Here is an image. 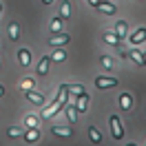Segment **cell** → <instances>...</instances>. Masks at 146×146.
Instances as JSON below:
<instances>
[{
    "mask_svg": "<svg viewBox=\"0 0 146 146\" xmlns=\"http://www.w3.org/2000/svg\"><path fill=\"white\" fill-rule=\"evenodd\" d=\"M109 124H111V135L115 139H122L124 137V128H122V122H119L117 115H111L109 117Z\"/></svg>",
    "mask_w": 146,
    "mask_h": 146,
    "instance_id": "cell-1",
    "label": "cell"
},
{
    "mask_svg": "<svg viewBox=\"0 0 146 146\" xmlns=\"http://www.w3.org/2000/svg\"><path fill=\"white\" fill-rule=\"evenodd\" d=\"M95 86L98 89H113V86H117V80L115 78H106V75H98L95 78Z\"/></svg>",
    "mask_w": 146,
    "mask_h": 146,
    "instance_id": "cell-2",
    "label": "cell"
},
{
    "mask_svg": "<svg viewBox=\"0 0 146 146\" xmlns=\"http://www.w3.org/2000/svg\"><path fill=\"white\" fill-rule=\"evenodd\" d=\"M69 40H71V36L60 31V33H53V38L49 40V44L51 46H64V44H69Z\"/></svg>",
    "mask_w": 146,
    "mask_h": 146,
    "instance_id": "cell-3",
    "label": "cell"
},
{
    "mask_svg": "<svg viewBox=\"0 0 146 146\" xmlns=\"http://www.w3.org/2000/svg\"><path fill=\"white\" fill-rule=\"evenodd\" d=\"M73 106L78 109V113H84V111L89 109V95L82 93V95H78L75 100H73Z\"/></svg>",
    "mask_w": 146,
    "mask_h": 146,
    "instance_id": "cell-4",
    "label": "cell"
},
{
    "mask_svg": "<svg viewBox=\"0 0 146 146\" xmlns=\"http://www.w3.org/2000/svg\"><path fill=\"white\" fill-rule=\"evenodd\" d=\"M128 40H131V44H142V42H146V29L142 27V29H137V31H133Z\"/></svg>",
    "mask_w": 146,
    "mask_h": 146,
    "instance_id": "cell-5",
    "label": "cell"
},
{
    "mask_svg": "<svg viewBox=\"0 0 146 146\" xmlns=\"http://www.w3.org/2000/svg\"><path fill=\"white\" fill-rule=\"evenodd\" d=\"M27 100L31 102V104H36V106H42L44 104V95L42 93H36V91H27Z\"/></svg>",
    "mask_w": 146,
    "mask_h": 146,
    "instance_id": "cell-6",
    "label": "cell"
},
{
    "mask_svg": "<svg viewBox=\"0 0 146 146\" xmlns=\"http://www.w3.org/2000/svg\"><path fill=\"white\" fill-rule=\"evenodd\" d=\"M98 9H100L102 13H106V16H113V13L117 11V7H115L113 2H106V0H100V5H98Z\"/></svg>",
    "mask_w": 146,
    "mask_h": 146,
    "instance_id": "cell-7",
    "label": "cell"
},
{
    "mask_svg": "<svg viewBox=\"0 0 146 146\" xmlns=\"http://www.w3.org/2000/svg\"><path fill=\"white\" fill-rule=\"evenodd\" d=\"M49 64H51V55H44L40 64H38V75H46L49 73Z\"/></svg>",
    "mask_w": 146,
    "mask_h": 146,
    "instance_id": "cell-8",
    "label": "cell"
},
{
    "mask_svg": "<svg viewBox=\"0 0 146 146\" xmlns=\"http://www.w3.org/2000/svg\"><path fill=\"white\" fill-rule=\"evenodd\" d=\"M126 31H128V25H126V20H119L117 25H115V31H113V33H115V36H117L119 40H122V38H126Z\"/></svg>",
    "mask_w": 146,
    "mask_h": 146,
    "instance_id": "cell-9",
    "label": "cell"
},
{
    "mask_svg": "<svg viewBox=\"0 0 146 146\" xmlns=\"http://www.w3.org/2000/svg\"><path fill=\"white\" fill-rule=\"evenodd\" d=\"M18 60H20V66H29V64H31V53H29V49H20Z\"/></svg>",
    "mask_w": 146,
    "mask_h": 146,
    "instance_id": "cell-10",
    "label": "cell"
},
{
    "mask_svg": "<svg viewBox=\"0 0 146 146\" xmlns=\"http://www.w3.org/2000/svg\"><path fill=\"white\" fill-rule=\"evenodd\" d=\"M51 133H53V135H60V137L73 135V131H71L69 126H51Z\"/></svg>",
    "mask_w": 146,
    "mask_h": 146,
    "instance_id": "cell-11",
    "label": "cell"
},
{
    "mask_svg": "<svg viewBox=\"0 0 146 146\" xmlns=\"http://www.w3.org/2000/svg\"><path fill=\"white\" fill-rule=\"evenodd\" d=\"M131 106H133V98H131L128 93H122V95H119V109L128 111Z\"/></svg>",
    "mask_w": 146,
    "mask_h": 146,
    "instance_id": "cell-12",
    "label": "cell"
},
{
    "mask_svg": "<svg viewBox=\"0 0 146 146\" xmlns=\"http://www.w3.org/2000/svg\"><path fill=\"white\" fill-rule=\"evenodd\" d=\"M71 11H73L71 2H69V0H64V2H62V7H60V18H62V20L71 18Z\"/></svg>",
    "mask_w": 146,
    "mask_h": 146,
    "instance_id": "cell-13",
    "label": "cell"
},
{
    "mask_svg": "<svg viewBox=\"0 0 146 146\" xmlns=\"http://www.w3.org/2000/svg\"><path fill=\"white\" fill-rule=\"evenodd\" d=\"M60 111H62V106H60L58 102H53L51 106H46V109H44V113H42V117H53L55 113H60Z\"/></svg>",
    "mask_w": 146,
    "mask_h": 146,
    "instance_id": "cell-14",
    "label": "cell"
},
{
    "mask_svg": "<svg viewBox=\"0 0 146 146\" xmlns=\"http://www.w3.org/2000/svg\"><path fill=\"white\" fill-rule=\"evenodd\" d=\"M126 58H131L135 64H142V66H144V60H142V51H139V49H131L126 53Z\"/></svg>",
    "mask_w": 146,
    "mask_h": 146,
    "instance_id": "cell-15",
    "label": "cell"
},
{
    "mask_svg": "<svg viewBox=\"0 0 146 146\" xmlns=\"http://www.w3.org/2000/svg\"><path fill=\"white\" fill-rule=\"evenodd\" d=\"M64 60H66V51L64 49H55L51 53V62H64Z\"/></svg>",
    "mask_w": 146,
    "mask_h": 146,
    "instance_id": "cell-16",
    "label": "cell"
},
{
    "mask_svg": "<svg viewBox=\"0 0 146 146\" xmlns=\"http://www.w3.org/2000/svg\"><path fill=\"white\" fill-rule=\"evenodd\" d=\"M25 139H27L29 144L38 142V139H40V131H38V128H29V131H27V135H25Z\"/></svg>",
    "mask_w": 146,
    "mask_h": 146,
    "instance_id": "cell-17",
    "label": "cell"
},
{
    "mask_svg": "<svg viewBox=\"0 0 146 146\" xmlns=\"http://www.w3.org/2000/svg\"><path fill=\"white\" fill-rule=\"evenodd\" d=\"M89 137H91L93 144H100L102 142V135H100V131H98L95 126H89Z\"/></svg>",
    "mask_w": 146,
    "mask_h": 146,
    "instance_id": "cell-18",
    "label": "cell"
},
{
    "mask_svg": "<svg viewBox=\"0 0 146 146\" xmlns=\"http://www.w3.org/2000/svg\"><path fill=\"white\" fill-rule=\"evenodd\" d=\"M104 42L106 44H113V46H117L119 44V38L113 33V31H109V33H104Z\"/></svg>",
    "mask_w": 146,
    "mask_h": 146,
    "instance_id": "cell-19",
    "label": "cell"
},
{
    "mask_svg": "<svg viewBox=\"0 0 146 146\" xmlns=\"http://www.w3.org/2000/svg\"><path fill=\"white\" fill-rule=\"evenodd\" d=\"M9 38H11V40H18V38H20V27H18V22H11V25H9Z\"/></svg>",
    "mask_w": 146,
    "mask_h": 146,
    "instance_id": "cell-20",
    "label": "cell"
},
{
    "mask_svg": "<svg viewBox=\"0 0 146 146\" xmlns=\"http://www.w3.org/2000/svg\"><path fill=\"white\" fill-rule=\"evenodd\" d=\"M66 119H69V122H75V119H78V109H75L73 104L66 106Z\"/></svg>",
    "mask_w": 146,
    "mask_h": 146,
    "instance_id": "cell-21",
    "label": "cell"
},
{
    "mask_svg": "<svg viewBox=\"0 0 146 146\" xmlns=\"http://www.w3.org/2000/svg\"><path fill=\"white\" fill-rule=\"evenodd\" d=\"M51 31H53V33H60V31H62V18L51 20Z\"/></svg>",
    "mask_w": 146,
    "mask_h": 146,
    "instance_id": "cell-22",
    "label": "cell"
},
{
    "mask_svg": "<svg viewBox=\"0 0 146 146\" xmlns=\"http://www.w3.org/2000/svg\"><path fill=\"white\" fill-rule=\"evenodd\" d=\"M25 124H27L29 128H38V117H36V115H27Z\"/></svg>",
    "mask_w": 146,
    "mask_h": 146,
    "instance_id": "cell-23",
    "label": "cell"
},
{
    "mask_svg": "<svg viewBox=\"0 0 146 146\" xmlns=\"http://www.w3.org/2000/svg\"><path fill=\"white\" fill-rule=\"evenodd\" d=\"M31 86H33V80H31V78H25V80L20 82V89H25V91H31Z\"/></svg>",
    "mask_w": 146,
    "mask_h": 146,
    "instance_id": "cell-24",
    "label": "cell"
},
{
    "mask_svg": "<svg viewBox=\"0 0 146 146\" xmlns=\"http://www.w3.org/2000/svg\"><path fill=\"white\" fill-rule=\"evenodd\" d=\"M100 62H102V66H104V69H111V66H113V60H111L109 55H102Z\"/></svg>",
    "mask_w": 146,
    "mask_h": 146,
    "instance_id": "cell-25",
    "label": "cell"
},
{
    "mask_svg": "<svg viewBox=\"0 0 146 146\" xmlns=\"http://www.w3.org/2000/svg\"><path fill=\"white\" fill-rule=\"evenodd\" d=\"M7 135H9V137H13V139H16V137H20V128H18V126H11L9 131H7Z\"/></svg>",
    "mask_w": 146,
    "mask_h": 146,
    "instance_id": "cell-26",
    "label": "cell"
},
{
    "mask_svg": "<svg viewBox=\"0 0 146 146\" xmlns=\"http://www.w3.org/2000/svg\"><path fill=\"white\" fill-rule=\"evenodd\" d=\"M117 53L122 55V58H126V53H128V51L124 49V46H119V44H117Z\"/></svg>",
    "mask_w": 146,
    "mask_h": 146,
    "instance_id": "cell-27",
    "label": "cell"
},
{
    "mask_svg": "<svg viewBox=\"0 0 146 146\" xmlns=\"http://www.w3.org/2000/svg\"><path fill=\"white\" fill-rule=\"evenodd\" d=\"M86 2H89V5H93V7H98V5H100V0H86Z\"/></svg>",
    "mask_w": 146,
    "mask_h": 146,
    "instance_id": "cell-28",
    "label": "cell"
},
{
    "mask_svg": "<svg viewBox=\"0 0 146 146\" xmlns=\"http://www.w3.org/2000/svg\"><path fill=\"white\" fill-rule=\"evenodd\" d=\"M142 60H144V66H146V51L142 53Z\"/></svg>",
    "mask_w": 146,
    "mask_h": 146,
    "instance_id": "cell-29",
    "label": "cell"
},
{
    "mask_svg": "<svg viewBox=\"0 0 146 146\" xmlns=\"http://www.w3.org/2000/svg\"><path fill=\"white\" fill-rule=\"evenodd\" d=\"M2 95H5V89H2V84H0V98H2Z\"/></svg>",
    "mask_w": 146,
    "mask_h": 146,
    "instance_id": "cell-30",
    "label": "cell"
},
{
    "mask_svg": "<svg viewBox=\"0 0 146 146\" xmlns=\"http://www.w3.org/2000/svg\"><path fill=\"white\" fill-rule=\"evenodd\" d=\"M42 2H44V5H51V2H53V0H42Z\"/></svg>",
    "mask_w": 146,
    "mask_h": 146,
    "instance_id": "cell-31",
    "label": "cell"
},
{
    "mask_svg": "<svg viewBox=\"0 0 146 146\" xmlns=\"http://www.w3.org/2000/svg\"><path fill=\"white\" fill-rule=\"evenodd\" d=\"M126 146H137V144H133V142H131V144H126Z\"/></svg>",
    "mask_w": 146,
    "mask_h": 146,
    "instance_id": "cell-32",
    "label": "cell"
},
{
    "mask_svg": "<svg viewBox=\"0 0 146 146\" xmlns=\"http://www.w3.org/2000/svg\"><path fill=\"white\" fill-rule=\"evenodd\" d=\"M0 11H2V5H0Z\"/></svg>",
    "mask_w": 146,
    "mask_h": 146,
    "instance_id": "cell-33",
    "label": "cell"
}]
</instances>
